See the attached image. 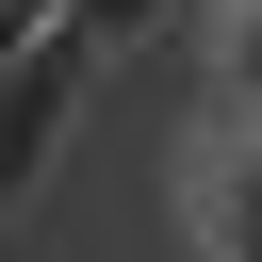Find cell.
Masks as SVG:
<instances>
[{
	"label": "cell",
	"instance_id": "obj_1",
	"mask_svg": "<svg viewBox=\"0 0 262 262\" xmlns=\"http://www.w3.org/2000/svg\"><path fill=\"white\" fill-rule=\"evenodd\" d=\"M82 66H98V49H82L66 16H49V49H16V66H0V213H16L33 180H49V147H66V98H82Z\"/></svg>",
	"mask_w": 262,
	"mask_h": 262
},
{
	"label": "cell",
	"instance_id": "obj_2",
	"mask_svg": "<svg viewBox=\"0 0 262 262\" xmlns=\"http://www.w3.org/2000/svg\"><path fill=\"white\" fill-rule=\"evenodd\" d=\"M180 213H196L213 262H262V115H229V131L180 164Z\"/></svg>",
	"mask_w": 262,
	"mask_h": 262
},
{
	"label": "cell",
	"instance_id": "obj_3",
	"mask_svg": "<svg viewBox=\"0 0 262 262\" xmlns=\"http://www.w3.org/2000/svg\"><path fill=\"white\" fill-rule=\"evenodd\" d=\"M213 98H229V115H262V0H229V16H213Z\"/></svg>",
	"mask_w": 262,
	"mask_h": 262
},
{
	"label": "cell",
	"instance_id": "obj_4",
	"mask_svg": "<svg viewBox=\"0 0 262 262\" xmlns=\"http://www.w3.org/2000/svg\"><path fill=\"white\" fill-rule=\"evenodd\" d=\"M164 16H180V0H66V33H82V49H131V33H164Z\"/></svg>",
	"mask_w": 262,
	"mask_h": 262
}]
</instances>
